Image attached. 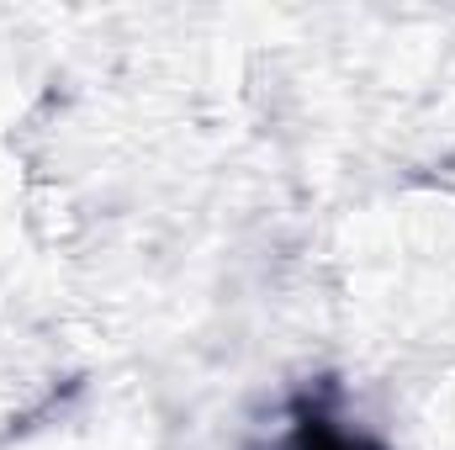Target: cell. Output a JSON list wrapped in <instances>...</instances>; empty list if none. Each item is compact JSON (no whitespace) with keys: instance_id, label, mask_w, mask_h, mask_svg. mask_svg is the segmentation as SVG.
Returning <instances> with one entry per match:
<instances>
[{"instance_id":"6da1fadb","label":"cell","mask_w":455,"mask_h":450,"mask_svg":"<svg viewBox=\"0 0 455 450\" xmlns=\"http://www.w3.org/2000/svg\"><path fill=\"white\" fill-rule=\"evenodd\" d=\"M286 450H376V446H365L360 435L349 440L344 430H334V419H323V414H307V419L297 424V435H291Z\"/></svg>"}]
</instances>
